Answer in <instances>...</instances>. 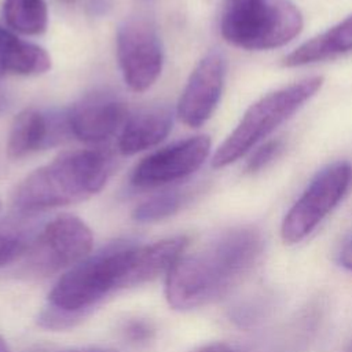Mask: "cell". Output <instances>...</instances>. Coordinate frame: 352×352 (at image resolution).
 <instances>
[{"instance_id":"1","label":"cell","mask_w":352,"mask_h":352,"mask_svg":"<svg viewBox=\"0 0 352 352\" xmlns=\"http://www.w3.org/2000/svg\"><path fill=\"white\" fill-rule=\"evenodd\" d=\"M263 248V236L256 228L238 227L195 253H184L166 274L169 305L186 311L221 298L254 267Z\"/></svg>"},{"instance_id":"2","label":"cell","mask_w":352,"mask_h":352,"mask_svg":"<svg viewBox=\"0 0 352 352\" xmlns=\"http://www.w3.org/2000/svg\"><path fill=\"white\" fill-rule=\"evenodd\" d=\"M113 169L111 157L102 150H76L37 168L15 188L12 202L19 212L66 206L99 192Z\"/></svg>"},{"instance_id":"3","label":"cell","mask_w":352,"mask_h":352,"mask_svg":"<svg viewBox=\"0 0 352 352\" xmlns=\"http://www.w3.org/2000/svg\"><path fill=\"white\" fill-rule=\"evenodd\" d=\"M302 29V15L290 0H226L220 32L245 50H271L292 41Z\"/></svg>"},{"instance_id":"4","label":"cell","mask_w":352,"mask_h":352,"mask_svg":"<svg viewBox=\"0 0 352 352\" xmlns=\"http://www.w3.org/2000/svg\"><path fill=\"white\" fill-rule=\"evenodd\" d=\"M322 85L323 77L314 76L260 98L245 111L234 131L219 146L212 158V166L224 168L243 157L315 96Z\"/></svg>"},{"instance_id":"5","label":"cell","mask_w":352,"mask_h":352,"mask_svg":"<svg viewBox=\"0 0 352 352\" xmlns=\"http://www.w3.org/2000/svg\"><path fill=\"white\" fill-rule=\"evenodd\" d=\"M133 248L131 243H113L74 264L51 290V307L82 316L111 290L125 287Z\"/></svg>"},{"instance_id":"6","label":"cell","mask_w":352,"mask_h":352,"mask_svg":"<svg viewBox=\"0 0 352 352\" xmlns=\"http://www.w3.org/2000/svg\"><path fill=\"white\" fill-rule=\"evenodd\" d=\"M351 179L348 162H334L318 172L286 213L280 226L282 239L292 245L308 236L341 201Z\"/></svg>"},{"instance_id":"7","label":"cell","mask_w":352,"mask_h":352,"mask_svg":"<svg viewBox=\"0 0 352 352\" xmlns=\"http://www.w3.org/2000/svg\"><path fill=\"white\" fill-rule=\"evenodd\" d=\"M92 232L77 216L59 214L40 231L29 254V268L36 275H50L73 267L92 248Z\"/></svg>"},{"instance_id":"8","label":"cell","mask_w":352,"mask_h":352,"mask_svg":"<svg viewBox=\"0 0 352 352\" xmlns=\"http://www.w3.org/2000/svg\"><path fill=\"white\" fill-rule=\"evenodd\" d=\"M117 58L132 91L148 89L160 77L164 48L154 25L144 18L125 19L117 30Z\"/></svg>"},{"instance_id":"9","label":"cell","mask_w":352,"mask_h":352,"mask_svg":"<svg viewBox=\"0 0 352 352\" xmlns=\"http://www.w3.org/2000/svg\"><path fill=\"white\" fill-rule=\"evenodd\" d=\"M210 151V138L197 135L175 142L143 158L131 175L139 188H155L182 180L197 172Z\"/></svg>"},{"instance_id":"10","label":"cell","mask_w":352,"mask_h":352,"mask_svg":"<svg viewBox=\"0 0 352 352\" xmlns=\"http://www.w3.org/2000/svg\"><path fill=\"white\" fill-rule=\"evenodd\" d=\"M66 113L72 135L94 144L109 140L128 118L125 100L117 92L107 89L84 95Z\"/></svg>"},{"instance_id":"11","label":"cell","mask_w":352,"mask_h":352,"mask_svg":"<svg viewBox=\"0 0 352 352\" xmlns=\"http://www.w3.org/2000/svg\"><path fill=\"white\" fill-rule=\"evenodd\" d=\"M226 60L219 52L205 55L191 72L177 103V117L191 128L204 125L216 110L224 85Z\"/></svg>"},{"instance_id":"12","label":"cell","mask_w":352,"mask_h":352,"mask_svg":"<svg viewBox=\"0 0 352 352\" xmlns=\"http://www.w3.org/2000/svg\"><path fill=\"white\" fill-rule=\"evenodd\" d=\"M70 135L66 111L25 109L11 125L7 154L11 160H21L38 150L54 147Z\"/></svg>"},{"instance_id":"13","label":"cell","mask_w":352,"mask_h":352,"mask_svg":"<svg viewBox=\"0 0 352 352\" xmlns=\"http://www.w3.org/2000/svg\"><path fill=\"white\" fill-rule=\"evenodd\" d=\"M173 114L164 104L142 107L129 116L121 128L118 150L124 155H133L160 144L172 131Z\"/></svg>"},{"instance_id":"14","label":"cell","mask_w":352,"mask_h":352,"mask_svg":"<svg viewBox=\"0 0 352 352\" xmlns=\"http://www.w3.org/2000/svg\"><path fill=\"white\" fill-rule=\"evenodd\" d=\"M184 235L157 241L144 246H135L132 252L125 287L138 286L168 274L173 264L184 254L188 246Z\"/></svg>"},{"instance_id":"15","label":"cell","mask_w":352,"mask_h":352,"mask_svg":"<svg viewBox=\"0 0 352 352\" xmlns=\"http://www.w3.org/2000/svg\"><path fill=\"white\" fill-rule=\"evenodd\" d=\"M51 69V56L37 44L0 26V78L6 74L37 76Z\"/></svg>"},{"instance_id":"16","label":"cell","mask_w":352,"mask_h":352,"mask_svg":"<svg viewBox=\"0 0 352 352\" xmlns=\"http://www.w3.org/2000/svg\"><path fill=\"white\" fill-rule=\"evenodd\" d=\"M352 51V15L287 54L283 65L297 67Z\"/></svg>"},{"instance_id":"17","label":"cell","mask_w":352,"mask_h":352,"mask_svg":"<svg viewBox=\"0 0 352 352\" xmlns=\"http://www.w3.org/2000/svg\"><path fill=\"white\" fill-rule=\"evenodd\" d=\"M34 214L18 210L0 221V268L30 252L41 231Z\"/></svg>"},{"instance_id":"18","label":"cell","mask_w":352,"mask_h":352,"mask_svg":"<svg viewBox=\"0 0 352 352\" xmlns=\"http://www.w3.org/2000/svg\"><path fill=\"white\" fill-rule=\"evenodd\" d=\"M3 15L12 30L28 36L41 34L48 26V8L44 0H6Z\"/></svg>"},{"instance_id":"19","label":"cell","mask_w":352,"mask_h":352,"mask_svg":"<svg viewBox=\"0 0 352 352\" xmlns=\"http://www.w3.org/2000/svg\"><path fill=\"white\" fill-rule=\"evenodd\" d=\"M184 195L179 191H165L150 197L133 209L132 217L139 223L164 220L175 214L183 205Z\"/></svg>"},{"instance_id":"20","label":"cell","mask_w":352,"mask_h":352,"mask_svg":"<svg viewBox=\"0 0 352 352\" xmlns=\"http://www.w3.org/2000/svg\"><path fill=\"white\" fill-rule=\"evenodd\" d=\"M282 150V142L280 140H270L260 146L248 161V170L249 172H257L261 168H264L268 162H271Z\"/></svg>"},{"instance_id":"21","label":"cell","mask_w":352,"mask_h":352,"mask_svg":"<svg viewBox=\"0 0 352 352\" xmlns=\"http://www.w3.org/2000/svg\"><path fill=\"white\" fill-rule=\"evenodd\" d=\"M124 333L133 342H146L153 338L154 327L147 320L135 319L126 323Z\"/></svg>"},{"instance_id":"22","label":"cell","mask_w":352,"mask_h":352,"mask_svg":"<svg viewBox=\"0 0 352 352\" xmlns=\"http://www.w3.org/2000/svg\"><path fill=\"white\" fill-rule=\"evenodd\" d=\"M337 260L341 267L352 271V234L344 239V242L338 250Z\"/></svg>"},{"instance_id":"23","label":"cell","mask_w":352,"mask_h":352,"mask_svg":"<svg viewBox=\"0 0 352 352\" xmlns=\"http://www.w3.org/2000/svg\"><path fill=\"white\" fill-rule=\"evenodd\" d=\"M195 352H239L234 346L226 344V342H212L201 346Z\"/></svg>"},{"instance_id":"24","label":"cell","mask_w":352,"mask_h":352,"mask_svg":"<svg viewBox=\"0 0 352 352\" xmlns=\"http://www.w3.org/2000/svg\"><path fill=\"white\" fill-rule=\"evenodd\" d=\"M10 106H11V96L4 88L0 87V114L7 111Z\"/></svg>"},{"instance_id":"25","label":"cell","mask_w":352,"mask_h":352,"mask_svg":"<svg viewBox=\"0 0 352 352\" xmlns=\"http://www.w3.org/2000/svg\"><path fill=\"white\" fill-rule=\"evenodd\" d=\"M59 352H118L110 348H99V346H87V348H76L69 351H59Z\"/></svg>"},{"instance_id":"26","label":"cell","mask_w":352,"mask_h":352,"mask_svg":"<svg viewBox=\"0 0 352 352\" xmlns=\"http://www.w3.org/2000/svg\"><path fill=\"white\" fill-rule=\"evenodd\" d=\"M0 352H8V348H7V344L4 341V338L1 337L0 334Z\"/></svg>"},{"instance_id":"27","label":"cell","mask_w":352,"mask_h":352,"mask_svg":"<svg viewBox=\"0 0 352 352\" xmlns=\"http://www.w3.org/2000/svg\"><path fill=\"white\" fill-rule=\"evenodd\" d=\"M60 1H65V3H73L74 0H60Z\"/></svg>"},{"instance_id":"28","label":"cell","mask_w":352,"mask_h":352,"mask_svg":"<svg viewBox=\"0 0 352 352\" xmlns=\"http://www.w3.org/2000/svg\"><path fill=\"white\" fill-rule=\"evenodd\" d=\"M348 352H352V344H351V348L348 349Z\"/></svg>"}]
</instances>
